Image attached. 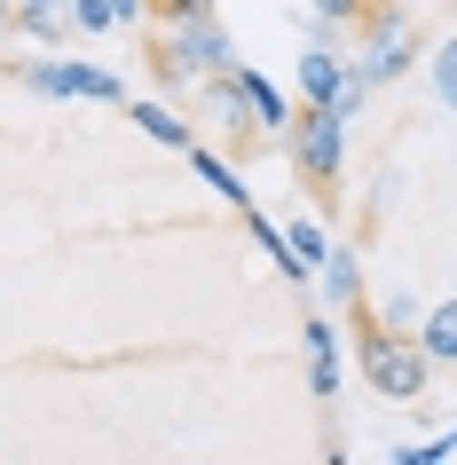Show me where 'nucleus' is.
<instances>
[{"label": "nucleus", "mask_w": 457, "mask_h": 465, "mask_svg": "<svg viewBox=\"0 0 457 465\" xmlns=\"http://www.w3.org/2000/svg\"><path fill=\"white\" fill-rule=\"evenodd\" d=\"M347 316H355V363H363V379H371V394H379V402H418V394L433 387L426 340H410L402 323L371 316V308H347Z\"/></svg>", "instance_id": "f257e3e1"}, {"label": "nucleus", "mask_w": 457, "mask_h": 465, "mask_svg": "<svg viewBox=\"0 0 457 465\" xmlns=\"http://www.w3.org/2000/svg\"><path fill=\"white\" fill-rule=\"evenodd\" d=\"M284 143H292V173L323 197V190L339 182V166H347V119H339V111L300 103V111H292V126H284Z\"/></svg>", "instance_id": "f03ea898"}, {"label": "nucleus", "mask_w": 457, "mask_h": 465, "mask_svg": "<svg viewBox=\"0 0 457 465\" xmlns=\"http://www.w3.org/2000/svg\"><path fill=\"white\" fill-rule=\"evenodd\" d=\"M197 119H205V134H221L229 150H261V119H253V87H244V64H229V72H205L197 79Z\"/></svg>", "instance_id": "7ed1b4c3"}, {"label": "nucleus", "mask_w": 457, "mask_h": 465, "mask_svg": "<svg viewBox=\"0 0 457 465\" xmlns=\"http://www.w3.org/2000/svg\"><path fill=\"white\" fill-rule=\"evenodd\" d=\"M150 72L166 79V87H197V79L214 72L205 48H197V25H158L150 32Z\"/></svg>", "instance_id": "20e7f679"}, {"label": "nucleus", "mask_w": 457, "mask_h": 465, "mask_svg": "<svg viewBox=\"0 0 457 465\" xmlns=\"http://www.w3.org/2000/svg\"><path fill=\"white\" fill-rule=\"evenodd\" d=\"M25 87L40 95H87V103H119V79L95 64H25Z\"/></svg>", "instance_id": "39448f33"}, {"label": "nucleus", "mask_w": 457, "mask_h": 465, "mask_svg": "<svg viewBox=\"0 0 457 465\" xmlns=\"http://www.w3.org/2000/svg\"><path fill=\"white\" fill-rule=\"evenodd\" d=\"M8 25L25 32V40H72L79 32V0H16V8H8Z\"/></svg>", "instance_id": "423d86ee"}, {"label": "nucleus", "mask_w": 457, "mask_h": 465, "mask_svg": "<svg viewBox=\"0 0 457 465\" xmlns=\"http://www.w3.org/2000/svg\"><path fill=\"white\" fill-rule=\"evenodd\" d=\"M300 347H308V387H315V402H332L339 379H347V371H339V340H332V323L308 316V323H300Z\"/></svg>", "instance_id": "0eeeda50"}, {"label": "nucleus", "mask_w": 457, "mask_h": 465, "mask_svg": "<svg viewBox=\"0 0 457 465\" xmlns=\"http://www.w3.org/2000/svg\"><path fill=\"white\" fill-rule=\"evenodd\" d=\"M190 166H197V182H205V190H214V197H229V205H237V213H244V205H253V190H244V182H237V166H229V158H221V150L190 143Z\"/></svg>", "instance_id": "6e6552de"}, {"label": "nucleus", "mask_w": 457, "mask_h": 465, "mask_svg": "<svg viewBox=\"0 0 457 465\" xmlns=\"http://www.w3.org/2000/svg\"><path fill=\"white\" fill-rule=\"evenodd\" d=\"M134 126H143L150 143H166V150H190L197 134H190V119L174 111V103H134Z\"/></svg>", "instance_id": "1a4fd4ad"}, {"label": "nucleus", "mask_w": 457, "mask_h": 465, "mask_svg": "<svg viewBox=\"0 0 457 465\" xmlns=\"http://www.w3.org/2000/svg\"><path fill=\"white\" fill-rule=\"evenodd\" d=\"M418 340H426L433 371L457 363V300H442V308H426V316H418Z\"/></svg>", "instance_id": "9d476101"}, {"label": "nucleus", "mask_w": 457, "mask_h": 465, "mask_svg": "<svg viewBox=\"0 0 457 465\" xmlns=\"http://www.w3.org/2000/svg\"><path fill=\"white\" fill-rule=\"evenodd\" d=\"M339 87H347V72H339L332 55H300V95H308L315 111H332V103H339Z\"/></svg>", "instance_id": "9b49d317"}, {"label": "nucleus", "mask_w": 457, "mask_h": 465, "mask_svg": "<svg viewBox=\"0 0 457 465\" xmlns=\"http://www.w3.org/2000/svg\"><path fill=\"white\" fill-rule=\"evenodd\" d=\"M315 276L332 284V300H339V308H363V276H355V252H347V245H332V252H323V269H315Z\"/></svg>", "instance_id": "f8f14e48"}, {"label": "nucleus", "mask_w": 457, "mask_h": 465, "mask_svg": "<svg viewBox=\"0 0 457 465\" xmlns=\"http://www.w3.org/2000/svg\"><path fill=\"white\" fill-rule=\"evenodd\" d=\"M244 87H253V119H261V134H284V126H292V103L276 95L261 72H244Z\"/></svg>", "instance_id": "ddd939ff"}, {"label": "nucleus", "mask_w": 457, "mask_h": 465, "mask_svg": "<svg viewBox=\"0 0 457 465\" xmlns=\"http://www.w3.org/2000/svg\"><path fill=\"white\" fill-rule=\"evenodd\" d=\"M214 0H150V25H205Z\"/></svg>", "instance_id": "4468645a"}, {"label": "nucleus", "mask_w": 457, "mask_h": 465, "mask_svg": "<svg viewBox=\"0 0 457 465\" xmlns=\"http://www.w3.org/2000/svg\"><path fill=\"white\" fill-rule=\"evenodd\" d=\"M433 95H442V103L457 111V32L442 40V48H433Z\"/></svg>", "instance_id": "2eb2a0df"}, {"label": "nucleus", "mask_w": 457, "mask_h": 465, "mask_svg": "<svg viewBox=\"0 0 457 465\" xmlns=\"http://www.w3.org/2000/svg\"><path fill=\"white\" fill-rule=\"evenodd\" d=\"M284 237H292V252H300L308 269H323V252H332V245H323V221H292Z\"/></svg>", "instance_id": "dca6fc26"}, {"label": "nucleus", "mask_w": 457, "mask_h": 465, "mask_svg": "<svg viewBox=\"0 0 457 465\" xmlns=\"http://www.w3.org/2000/svg\"><path fill=\"white\" fill-rule=\"evenodd\" d=\"M433 458H457V426H450V434H433L426 450H402V465H433Z\"/></svg>", "instance_id": "f3484780"}, {"label": "nucleus", "mask_w": 457, "mask_h": 465, "mask_svg": "<svg viewBox=\"0 0 457 465\" xmlns=\"http://www.w3.org/2000/svg\"><path fill=\"white\" fill-rule=\"evenodd\" d=\"M119 16H111V0H79V32H111Z\"/></svg>", "instance_id": "a211bd4d"}, {"label": "nucleus", "mask_w": 457, "mask_h": 465, "mask_svg": "<svg viewBox=\"0 0 457 465\" xmlns=\"http://www.w3.org/2000/svg\"><path fill=\"white\" fill-rule=\"evenodd\" d=\"M111 16H119V25H143V16H150V0H111Z\"/></svg>", "instance_id": "6ab92c4d"}, {"label": "nucleus", "mask_w": 457, "mask_h": 465, "mask_svg": "<svg viewBox=\"0 0 457 465\" xmlns=\"http://www.w3.org/2000/svg\"><path fill=\"white\" fill-rule=\"evenodd\" d=\"M8 8H16V0H0V25H8Z\"/></svg>", "instance_id": "aec40b11"}]
</instances>
